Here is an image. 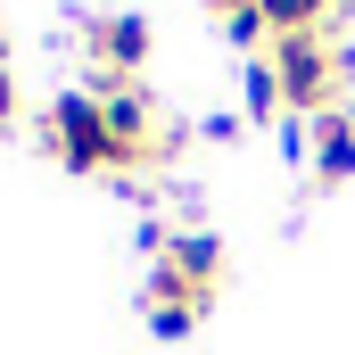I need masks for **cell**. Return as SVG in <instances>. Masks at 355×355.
Wrapping results in <instances>:
<instances>
[{
	"mask_svg": "<svg viewBox=\"0 0 355 355\" xmlns=\"http://www.w3.org/2000/svg\"><path fill=\"white\" fill-rule=\"evenodd\" d=\"M0 124H17V75H8V33H0Z\"/></svg>",
	"mask_w": 355,
	"mask_h": 355,
	"instance_id": "cell-9",
	"label": "cell"
},
{
	"mask_svg": "<svg viewBox=\"0 0 355 355\" xmlns=\"http://www.w3.org/2000/svg\"><path fill=\"white\" fill-rule=\"evenodd\" d=\"M141 306H149V339H190L207 322V306H190V297H141Z\"/></svg>",
	"mask_w": 355,
	"mask_h": 355,
	"instance_id": "cell-8",
	"label": "cell"
},
{
	"mask_svg": "<svg viewBox=\"0 0 355 355\" xmlns=\"http://www.w3.org/2000/svg\"><path fill=\"white\" fill-rule=\"evenodd\" d=\"M306 166H314V190H339V182H355V116H347V107L314 116V141H306Z\"/></svg>",
	"mask_w": 355,
	"mask_h": 355,
	"instance_id": "cell-5",
	"label": "cell"
},
{
	"mask_svg": "<svg viewBox=\"0 0 355 355\" xmlns=\"http://www.w3.org/2000/svg\"><path fill=\"white\" fill-rule=\"evenodd\" d=\"M149 17H132V8H116V17H83V50L99 75H116V83H132L141 67H149Z\"/></svg>",
	"mask_w": 355,
	"mask_h": 355,
	"instance_id": "cell-4",
	"label": "cell"
},
{
	"mask_svg": "<svg viewBox=\"0 0 355 355\" xmlns=\"http://www.w3.org/2000/svg\"><path fill=\"white\" fill-rule=\"evenodd\" d=\"M240 99H248V116H257V124H265V116H281V107H289V99H281V67H272V58H248Z\"/></svg>",
	"mask_w": 355,
	"mask_h": 355,
	"instance_id": "cell-7",
	"label": "cell"
},
{
	"mask_svg": "<svg viewBox=\"0 0 355 355\" xmlns=\"http://www.w3.org/2000/svg\"><path fill=\"white\" fill-rule=\"evenodd\" d=\"M207 8H215V17H223V25H248V17H265V8H257V0H207Z\"/></svg>",
	"mask_w": 355,
	"mask_h": 355,
	"instance_id": "cell-10",
	"label": "cell"
},
{
	"mask_svg": "<svg viewBox=\"0 0 355 355\" xmlns=\"http://www.w3.org/2000/svg\"><path fill=\"white\" fill-rule=\"evenodd\" d=\"M265 58L281 67V99H289L297 124H314V116H331L347 99V50L331 33H289V42H272Z\"/></svg>",
	"mask_w": 355,
	"mask_h": 355,
	"instance_id": "cell-1",
	"label": "cell"
},
{
	"mask_svg": "<svg viewBox=\"0 0 355 355\" xmlns=\"http://www.w3.org/2000/svg\"><path fill=\"white\" fill-rule=\"evenodd\" d=\"M215 281H223V240H215V232H174L166 257H157V272H149V297H190V306H207Z\"/></svg>",
	"mask_w": 355,
	"mask_h": 355,
	"instance_id": "cell-3",
	"label": "cell"
},
{
	"mask_svg": "<svg viewBox=\"0 0 355 355\" xmlns=\"http://www.w3.org/2000/svg\"><path fill=\"white\" fill-rule=\"evenodd\" d=\"M42 141H50V157H58L67 174H107V166H116V141H107V116H99V91L91 83L58 91V99L42 107Z\"/></svg>",
	"mask_w": 355,
	"mask_h": 355,
	"instance_id": "cell-2",
	"label": "cell"
},
{
	"mask_svg": "<svg viewBox=\"0 0 355 355\" xmlns=\"http://www.w3.org/2000/svg\"><path fill=\"white\" fill-rule=\"evenodd\" d=\"M272 25V42H289V33H322L331 17H339V0H257Z\"/></svg>",
	"mask_w": 355,
	"mask_h": 355,
	"instance_id": "cell-6",
	"label": "cell"
}]
</instances>
